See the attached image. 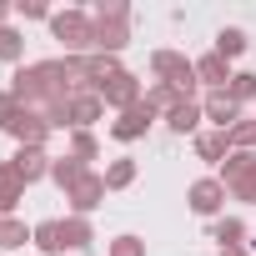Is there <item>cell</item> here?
Masks as SVG:
<instances>
[{"mask_svg": "<svg viewBox=\"0 0 256 256\" xmlns=\"http://www.w3.org/2000/svg\"><path fill=\"white\" fill-rule=\"evenodd\" d=\"M26 106L16 100V90H0V131H10V126H16V116H20Z\"/></svg>", "mask_w": 256, "mask_h": 256, "instance_id": "f546056e", "label": "cell"}, {"mask_svg": "<svg viewBox=\"0 0 256 256\" xmlns=\"http://www.w3.org/2000/svg\"><path fill=\"white\" fill-rule=\"evenodd\" d=\"M10 166L20 171V181L30 186V181H40V176H50V156H46V146H20L16 156H10Z\"/></svg>", "mask_w": 256, "mask_h": 256, "instance_id": "4fadbf2b", "label": "cell"}, {"mask_svg": "<svg viewBox=\"0 0 256 256\" xmlns=\"http://www.w3.org/2000/svg\"><path fill=\"white\" fill-rule=\"evenodd\" d=\"M226 136H231V151H256V120H236Z\"/></svg>", "mask_w": 256, "mask_h": 256, "instance_id": "f1b7e54d", "label": "cell"}, {"mask_svg": "<svg viewBox=\"0 0 256 256\" xmlns=\"http://www.w3.org/2000/svg\"><path fill=\"white\" fill-rule=\"evenodd\" d=\"M151 70H156V80H166V86H176L186 100H196V60H186L181 50H156L151 56Z\"/></svg>", "mask_w": 256, "mask_h": 256, "instance_id": "5b68a950", "label": "cell"}, {"mask_svg": "<svg viewBox=\"0 0 256 256\" xmlns=\"http://www.w3.org/2000/svg\"><path fill=\"white\" fill-rule=\"evenodd\" d=\"M50 131H56V126L46 120V110H30V106H26V110L16 116V126H10V136H16L20 146H46Z\"/></svg>", "mask_w": 256, "mask_h": 256, "instance_id": "30bf717a", "label": "cell"}, {"mask_svg": "<svg viewBox=\"0 0 256 256\" xmlns=\"http://www.w3.org/2000/svg\"><path fill=\"white\" fill-rule=\"evenodd\" d=\"M221 186H226V196L256 206V151H231L221 161Z\"/></svg>", "mask_w": 256, "mask_h": 256, "instance_id": "277c9868", "label": "cell"}, {"mask_svg": "<svg viewBox=\"0 0 256 256\" xmlns=\"http://www.w3.org/2000/svg\"><path fill=\"white\" fill-rule=\"evenodd\" d=\"M90 241H96V231H90L86 216H66V221H60V246H66V251H86Z\"/></svg>", "mask_w": 256, "mask_h": 256, "instance_id": "2e32d148", "label": "cell"}, {"mask_svg": "<svg viewBox=\"0 0 256 256\" xmlns=\"http://www.w3.org/2000/svg\"><path fill=\"white\" fill-rule=\"evenodd\" d=\"M196 156L201 161H226L231 156V136L226 131H201L196 136Z\"/></svg>", "mask_w": 256, "mask_h": 256, "instance_id": "e0dca14e", "label": "cell"}, {"mask_svg": "<svg viewBox=\"0 0 256 256\" xmlns=\"http://www.w3.org/2000/svg\"><path fill=\"white\" fill-rule=\"evenodd\" d=\"M181 100H186V96H181V90H176V86H166V80H156V86H151V90H146V106H151V110H156V116H171V110H176V106H181Z\"/></svg>", "mask_w": 256, "mask_h": 256, "instance_id": "d6986e66", "label": "cell"}, {"mask_svg": "<svg viewBox=\"0 0 256 256\" xmlns=\"http://www.w3.org/2000/svg\"><path fill=\"white\" fill-rule=\"evenodd\" d=\"M0 60H6V66H20L26 60V36L16 26H0Z\"/></svg>", "mask_w": 256, "mask_h": 256, "instance_id": "ffe728a7", "label": "cell"}, {"mask_svg": "<svg viewBox=\"0 0 256 256\" xmlns=\"http://www.w3.org/2000/svg\"><path fill=\"white\" fill-rule=\"evenodd\" d=\"M221 256H251V251H246V246H231V251H221Z\"/></svg>", "mask_w": 256, "mask_h": 256, "instance_id": "836d02e7", "label": "cell"}, {"mask_svg": "<svg viewBox=\"0 0 256 256\" xmlns=\"http://www.w3.org/2000/svg\"><path fill=\"white\" fill-rule=\"evenodd\" d=\"M196 80H201V86H211V90H226V86H231V60H226V56H216V50H211V56H201V60H196Z\"/></svg>", "mask_w": 256, "mask_h": 256, "instance_id": "5bb4252c", "label": "cell"}, {"mask_svg": "<svg viewBox=\"0 0 256 256\" xmlns=\"http://www.w3.org/2000/svg\"><path fill=\"white\" fill-rule=\"evenodd\" d=\"M20 196H26V181H20V171H16L10 161H0V216H10Z\"/></svg>", "mask_w": 256, "mask_h": 256, "instance_id": "9a60e30c", "label": "cell"}, {"mask_svg": "<svg viewBox=\"0 0 256 256\" xmlns=\"http://www.w3.org/2000/svg\"><path fill=\"white\" fill-rule=\"evenodd\" d=\"M201 110H206V120L216 126V131H231V126L241 120V106H236L226 90H211V96L201 100Z\"/></svg>", "mask_w": 256, "mask_h": 256, "instance_id": "7c38bea8", "label": "cell"}, {"mask_svg": "<svg viewBox=\"0 0 256 256\" xmlns=\"http://www.w3.org/2000/svg\"><path fill=\"white\" fill-rule=\"evenodd\" d=\"M36 246H40L46 256H60V251H66V246H60V221H56V216L36 226Z\"/></svg>", "mask_w": 256, "mask_h": 256, "instance_id": "484cf974", "label": "cell"}, {"mask_svg": "<svg viewBox=\"0 0 256 256\" xmlns=\"http://www.w3.org/2000/svg\"><path fill=\"white\" fill-rule=\"evenodd\" d=\"M66 201H70V216H90L100 201H106V176H96V171H86L70 191H66Z\"/></svg>", "mask_w": 256, "mask_h": 256, "instance_id": "9c48e42d", "label": "cell"}, {"mask_svg": "<svg viewBox=\"0 0 256 256\" xmlns=\"http://www.w3.org/2000/svg\"><path fill=\"white\" fill-rule=\"evenodd\" d=\"M16 16H20V20H50L56 10L46 6V0H20V6H16Z\"/></svg>", "mask_w": 256, "mask_h": 256, "instance_id": "4dcf8cb0", "label": "cell"}, {"mask_svg": "<svg viewBox=\"0 0 256 256\" xmlns=\"http://www.w3.org/2000/svg\"><path fill=\"white\" fill-rule=\"evenodd\" d=\"M10 16H16V6H6V0H0V26H10Z\"/></svg>", "mask_w": 256, "mask_h": 256, "instance_id": "d6a6232c", "label": "cell"}, {"mask_svg": "<svg viewBox=\"0 0 256 256\" xmlns=\"http://www.w3.org/2000/svg\"><path fill=\"white\" fill-rule=\"evenodd\" d=\"M226 96H231L236 106H246V100H256V76H251V70H241V76H231V86H226Z\"/></svg>", "mask_w": 256, "mask_h": 256, "instance_id": "83f0119b", "label": "cell"}, {"mask_svg": "<svg viewBox=\"0 0 256 256\" xmlns=\"http://www.w3.org/2000/svg\"><path fill=\"white\" fill-rule=\"evenodd\" d=\"M50 30L66 46V56H96V20L86 10H56L50 16Z\"/></svg>", "mask_w": 256, "mask_h": 256, "instance_id": "3957f363", "label": "cell"}, {"mask_svg": "<svg viewBox=\"0 0 256 256\" xmlns=\"http://www.w3.org/2000/svg\"><path fill=\"white\" fill-rule=\"evenodd\" d=\"M241 236H246V226H241L236 216H221V221H211V241H221V251L241 246Z\"/></svg>", "mask_w": 256, "mask_h": 256, "instance_id": "7402d4cb", "label": "cell"}, {"mask_svg": "<svg viewBox=\"0 0 256 256\" xmlns=\"http://www.w3.org/2000/svg\"><path fill=\"white\" fill-rule=\"evenodd\" d=\"M100 116H106V100H100L96 90H76V96L66 100V131H90Z\"/></svg>", "mask_w": 256, "mask_h": 256, "instance_id": "52a82bcc", "label": "cell"}, {"mask_svg": "<svg viewBox=\"0 0 256 256\" xmlns=\"http://www.w3.org/2000/svg\"><path fill=\"white\" fill-rule=\"evenodd\" d=\"M110 256H146V241L141 236H116L110 241Z\"/></svg>", "mask_w": 256, "mask_h": 256, "instance_id": "1f68e13d", "label": "cell"}, {"mask_svg": "<svg viewBox=\"0 0 256 256\" xmlns=\"http://www.w3.org/2000/svg\"><path fill=\"white\" fill-rule=\"evenodd\" d=\"M10 90H16V100H20V106H30V110H50V106H60V100H70V96H76V90L66 86L60 60H36V66H20Z\"/></svg>", "mask_w": 256, "mask_h": 256, "instance_id": "6da1fadb", "label": "cell"}, {"mask_svg": "<svg viewBox=\"0 0 256 256\" xmlns=\"http://www.w3.org/2000/svg\"><path fill=\"white\" fill-rule=\"evenodd\" d=\"M131 181H136V161H131V156H120V161L106 166V191H126Z\"/></svg>", "mask_w": 256, "mask_h": 256, "instance_id": "603a6c76", "label": "cell"}, {"mask_svg": "<svg viewBox=\"0 0 256 256\" xmlns=\"http://www.w3.org/2000/svg\"><path fill=\"white\" fill-rule=\"evenodd\" d=\"M26 241H36V231H26V221H16V216L0 221V246H6V251H20Z\"/></svg>", "mask_w": 256, "mask_h": 256, "instance_id": "cb8c5ba5", "label": "cell"}, {"mask_svg": "<svg viewBox=\"0 0 256 256\" xmlns=\"http://www.w3.org/2000/svg\"><path fill=\"white\" fill-rule=\"evenodd\" d=\"M151 120H156V110H151L146 100H136L131 110H120V116L110 120V136H116V141H126V146H131V141H141V136L151 131Z\"/></svg>", "mask_w": 256, "mask_h": 256, "instance_id": "ba28073f", "label": "cell"}, {"mask_svg": "<svg viewBox=\"0 0 256 256\" xmlns=\"http://www.w3.org/2000/svg\"><path fill=\"white\" fill-rule=\"evenodd\" d=\"M96 96H100V100H106L116 116H120V110H131L136 100H146V90H141V80H136L131 70H116V76H110V80H106Z\"/></svg>", "mask_w": 256, "mask_h": 256, "instance_id": "8992f818", "label": "cell"}, {"mask_svg": "<svg viewBox=\"0 0 256 256\" xmlns=\"http://www.w3.org/2000/svg\"><path fill=\"white\" fill-rule=\"evenodd\" d=\"M70 156L86 166V161H96V156H100V141H96L90 131H70Z\"/></svg>", "mask_w": 256, "mask_h": 256, "instance_id": "4316f807", "label": "cell"}, {"mask_svg": "<svg viewBox=\"0 0 256 256\" xmlns=\"http://www.w3.org/2000/svg\"><path fill=\"white\" fill-rule=\"evenodd\" d=\"M186 201H191L196 216H216V211L226 206V186H221L216 176H206V181H196V186L186 191Z\"/></svg>", "mask_w": 256, "mask_h": 256, "instance_id": "8fae6325", "label": "cell"}, {"mask_svg": "<svg viewBox=\"0 0 256 256\" xmlns=\"http://www.w3.org/2000/svg\"><path fill=\"white\" fill-rule=\"evenodd\" d=\"M90 20H96V56H120L131 46V6L126 0H100Z\"/></svg>", "mask_w": 256, "mask_h": 256, "instance_id": "7a4b0ae2", "label": "cell"}, {"mask_svg": "<svg viewBox=\"0 0 256 256\" xmlns=\"http://www.w3.org/2000/svg\"><path fill=\"white\" fill-rule=\"evenodd\" d=\"M201 116H206V110H201L196 100H181V106H176V110L166 116V126H171V131H176V136H191V131H196V126H201Z\"/></svg>", "mask_w": 256, "mask_h": 256, "instance_id": "ac0fdd59", "label": "cell"}, {"mask_svg": "<svg viewBox=\"0 0 256 256\" xmlns=\"http://www.w3.org/2000/svg\"><path fill=\"white\" fill-rule=\"evenodd\" d=\"M86 171H90V166H80L76 156H66V161H50V181H56L60 191H70V186H76V181H80Z\"/></svg>", "mask_w": 256, "mask_h": 256, "instance_id": "44dd1931", "label": "cell"}, {"mask_svg": "<svg viewBox=\"0 0 256 256\" xmlns=\"http://www.w3.org/2000/svg\"><path fill=\"white\" fill-rule=\"evenodd\" d=\"M216 56H226V60H236V56H246V30H236V26H226V30L216 36Z\"/></svg>", "mask_w": 256, "mask_h": 256, "instance_id": "d4e9b609", "label": "cell"}, {"mask_svg": "<svg viewBox=\"0 0 256 256\" xmlns=\"http://www.w3.org/2000/svg\"><path fill=\"white\" fill-rule=\"evenodd\" d=\"M0 221H6V216H0Z\"/></svg>", "mask_w": 256, "mask_h": 256, "instance_id": "e575fe53", "label": "cell"}]
</instances>
